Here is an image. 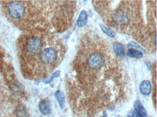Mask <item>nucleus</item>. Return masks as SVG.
Returning a JSON list of instances; mask_svg holds the SVG:
<instances>
[{"mask_svg": "<svg viewBox=\"0 0 157 117\" xmlns=\"http://www.w3.org/2000/svg\"><path fill=\"white\" fill-rule=\"evenodd\" d=\"M46 33L33 29L25 33L17 44L18 55L22 73L31 79L45 77L58 57Z\"/></svg>", "mask_w": 157, "mask_h": 117, "instance_id": "1", "label": "nucleus"}, {"mask_svg": "<svg viewBox=\"0 0 157 117\" xmlns=\"http://www.w3.org/2000/svg\"><path fill=\"white\" fill-rule=\"evenodd\" d=\"M6 9L8 15L13 20L19 22L21 20L25 12L24 2L22 1L7 2Z\"/></svg>", "mask_w": 157, "mask_h": 117, "instance_id": "2", "label": "nucleus"}, {"mask_svg": "<svg viewBox=\"0 0 157 117\" xmlns=\"http://www.w3.org/2000/svg\"><path fill=\"white\" fill-rule=\"evenodd\" d=\"M104 62L103 56L98 53H94L91 55L88 60L89 66L93 70L100 69L103 66Z\"/></svg>", "mask_w": 157, "mask_h": 117, "instance_id": "3", "label": "nucleus"}, {"mask_svg": "<svg viewBox=\"0 0 157 117\" xmlns=\"http://www.w3.org/2000/svg\"><path fill=\"white\" fill-rule=\"evenodd\" d=\"M134 108V111L128 113L127 117H147V111L140 101H135Z\"/></svg>", "mask_w": 157, "mask_h": 117, "instance_id": "4", "label": "nucleus"}, {"mask_svg": "<svg viewBox=\"0 0 157 117\" xmlns=\"http://www.w3.org/2000/svg\"><path fill=\"white\" fill-rule=\"evenodd\" d=\"M113 21L117 24H121L125 22L128 19L127 15L123 10L116 11L113 15Z\"/></svg>", "mask_w": 157, "mask_h": 117, "instance_id": "5", "label": "nucleus"}, {"mask_svg": "<svg viewBox=\"0 0 157 117\" xmlns=\"http://www.w3.org/2000/svg\"><path fill=\"white\" fill-rule=\"evenodd\" d=\"M39 108L40 112L43 115H49L52 112L51 102L48 100H44L39 104Z\"/></svg>", "mask_w": 157, "mask_h": 117, "instance_id": "6", "label": "nucleus"}, {"mask_svg": "<svg viewBox=\"0 0 157 117\" xmlns=\"http://www.w3.org/2000/svg\"><path fill=\"white\" fill-rule=\"evenodd\" d=\"M139 87L140 92L144 96H147L150 94L151 91V85L149 80H143L140 83Z\"/></svg>", "mask_w": 157, "mask_h": 117, "instance_id": "7", "label": "nucleus"}, {"mask_svg": "<svg viewBox=\"0 0 157 117\" xmlns=\"http://www.w3.org/2000/svg\"><path fill=\"white\" fill-rule=\"evenodd\" d=\"M56 99L61 109H63L65 106V96L64 93L60 90H57L55 94Z\"/></svg>", "mask_w": 157, "mask_h": 117, "instance_id": "8", "label": "nucleus"}, {"mask_svg": "<svg viewBox=\"0 0 157 117\" xmlns=\"http://www.w3.org/2000/svg\"><path fill=\"white\" fill-rule=\"evenodd\" d=\"M88 21V16L87 13L83 10L81 12L77 20V23L78 26L80 27H83L87 23Z\"/></svg>", "mask_w": 157, "mask_h": 117, "instance_id": "9", "label": "nucleus"}, {"mask_svg": "<svg viewBox=\"0 0 157 117\" xmlns=\"http://www.w3.org/2000/svg\"><path fill=\"white\" fill-rule=\"evenodd\" d=\"M113 50L116 55L118 56H124V47L121 43H115L113 44Z\"/></svg>", "mask_w": 157, "mask_h": 117, "instance_id": "10", "label": "nucleus"}, {"mask_svg": "<svg viewBox=\"0 0 157 117\" xmlns=\"http://www.w3.org/2000/svg\"><path fill=\"white\" fill-rule=\"evenodd\" d=\"M127 55L131 58H141L143 55V53L142 52L135 50V49H131V48L128 49Z\"/></svg>", "mask_w": 157, "mask_h": 117, "instance_id": "11", "label": "nucleus"}, {"mask_svg": "<svg viewBox=\"0 0 157 117\" xmlns=\"http://www.w3.org/2000/svg\"><path fill=\"white\" fill-rule=\"evenodd\" d=\"M102 31L110 37H114L116 35L115 33L112 29L104 25H101Z\"/></svg>", "mask_w": 157, "mask_h": 117, "instance_id": "12", "label": "nucleus"}, {"mask_svg": "<svg viewBox=\"0 0 157 117\" xmlns=\"http://www.w3.org/2000/svg\"><path fill=\"white\" fill-rule=\"evenodd\" d=\"M128 47L131 49H135V50H138V51H140V52L145 53V51L142 48H141L138 44H137L136 42H133V41H130L128 43Z\"/></svg>", "mask_w": 157, "mask_h": 117, "instance_id": "13", "label": "nucleus"}, {"mask_svg": "<svg viewBox=\"0 0 157 117\" xmlns=\"http://www.w3.org/2000/svg\"><path fill=\"white\" fill-rule=\"evenodd\" d=\"M60 76V71L59 70H57V71H55L54 73H53L52 76H51L49 80H45L44 81V83L46 84H49V83L52 82V81L54 80V79L55 78L59 77Z\"/></svg>", "mask_w": 157, "mask_h": 117, "instance_id": "14", "label": "nucleus"}]
</instances>
